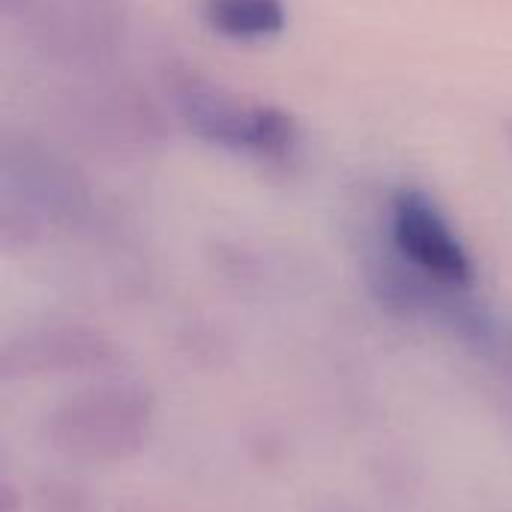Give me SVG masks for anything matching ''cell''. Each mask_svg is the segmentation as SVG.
Wrapping results in <instances>:
<instances>
[{"mask_svg": "<svg viewBox=\"0 0 512 512\" xmlns=\"http://www.w3.org/2000/svg\"><path fill=\"white\" fill-rule=\"evenodd\" d=\"M213 126V138L252 147V150H285L294 141V126L285 114L270 108H216L204 114Z\"/></svg>", "mask_w": 512, "mask_h": 512, "instance_id": "obj_2", "label": "cell"}, {"mask_svg": "<svg viewBox=\"0 0 512 512\" xmlns=\"http://www.w3.org/2000/svg\"><path fill=\"white\" fill-rule=\"evenodd\" d=\"M393 243L426 276L444 285H471L474 261L447 219L417 192H405L393 204Z\"/></svg>", "mask_w": 512, "mask_h": 512, "instance_id": "obj_1", "label": "cell"}, {"mask_svg": "<svg viewBox=\"0 0 512 512\" xmlns=\"http://www.w3.org/2000/svg\"><path fill=\"white\" fill-rule=\"evenodd\" d=\"M204 18L216 33L240 42L270 39L288 24L282 0H204Z\"/></svg>", "mask_w": 512, "mask_h": 512, "instance_id": "obj_3", "label": "cell"}]
</instances>
